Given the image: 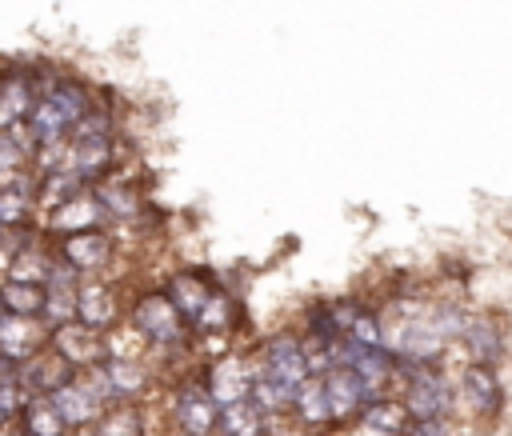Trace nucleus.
Listing matches in <instances>:
<instances>
[{
  "label": "nucleus",
  "instance_id": "nucleus-20",
  "mask_svg": "<svg viewBox=\"0 0 512 436\" xmlns=\"http://www.w3.org/2000/svg\"><path fill=\"white\" fill-rule=\"evenodd\" d=\"M356 424L368 428V432H376V436H408L412 412L404 408L400 396H376V400L364 404V412H360Z\"/></svg>",
  "mask_w": 512,
  "mask_h": 436
},
{
  "label": "nucleus",
  "instance_id": "nucleus-10",
  "mask_svg": "<svg viewBox=\"0 0 512 436\" xmlns=\"http://www.w3.org/2000/svg\"><path fill=\"white\" fill-rule=\"evenodd\" d=\"M128 312L120 308V292L116 284H104V280H84L80 292H76V320L96 328V332H112Z\"/></svg>",
  "mask_w": 512,
  "mask_h": 436
},
{
  "label": "nucleus",
  "instance_id": "nucleus-31",
  "mask_svg": "<svg viewBox=\"0 0 512 436\" xmlns=\"http://www.w3.org/2000/svg\"><path fill=\"white\" fill-rule=\"evenodd\" d=\"M32 164V152L8 132V128H0V180H8V176H16V172H24Z\"/></svg>",
  "mask_w": 512,
  "mask_h": 436
},
{
  "label": "nucleus",
  "instance_id": "nucleus-4",
  "mask_svg": "<svg viewBox=\"0 0 512 436\" xmlns=\"http://www.w3.org/2000/svg\"><path fill=\"white\" fill-rule=\"evenodd\" d=\"M452 380H456V412L468 408L472 420H496L504 412V380L492 364L464 360Z\"/></svg>",
  "mask_w": 512,
  "mask_h": 436
},
{
  "label": "nucleus",
  "instance_id": "nucleus-8",
  "mask_svg": "<svg viewBox=\"0 0 512 436\" xmlns=\"http://www.w3.org/2000/svg\"><path fill=\"white\" fill-rule=\"evenodd\" d=\"M48 348H56V352L76 368V372H84V368H92V364L108 360L104 332H96V328H88V324H80V320L52 328V332H48Z\"/></svg>",
  "mask_w": 512,
  "mask_h": 436
},
{
  "label": "nucleus",
  "instance_id": "nucleus-17",
  "mask_svg": "<svg viewBox=\"0 0 512 436\" xmlns=\"http://www.w3.org/2000/svg\"><path fill=\"white\" fill-rule=\"evenodd\" d=\"M56 408H60V416H64V424L68 428H80V432H88L96 420H100V412H104V404H100V396L88 388V380L76 372L68 384H60L52 396H48Z\"/></svg>",
  "mask_w": 512,
  "mask_h": 436
},
{
  "label": "nucleus",
  "instance_id": "nucleus-32",
  "mask_svg": "<svg viewBox=\"0 0 512 436\" xmlns=\"http://www.w3.org/2000/svg\"><path fill=\"white\" fill-rule=\"evenodd\" d=\"M408 436H452V420H412Z\"/></svg>",
  "mask_w": 512,
  "mask_h": 436
},
{
  "label": "nucleus",
  "instance_id": "nucleus-27",
  "mask_svg": "<svg viewBox=\"0 0 512 436\" xmlns=\"http://www.w3.org/2000/svg\"><path fill=\"white\" fill-rule=\"evenodd\" d=\"M264 424H268V416L252 400H236V404L220 408L216 436H264Z\"/></svg>",
  "mask_w": 512,
  "mask_h": 436
},
{
  "label": "nucleus",
  "instance_id": "nucleus-22",
  "mask_svg": "<svg viewBox=\"0 0 512 436\" xmlns=\"http://www.w3.org/2000/svg\"><path fill=\"white\" fill-rule=\"evenodd\" d=\"M236 324H240L236 296H232V292H224V288L216 284V292H212V300L204 304V312L196 316L192 332H200V336H232V332H236Z\"/></svg>",
  "mask_w": 512,
  "mask_h": 436
},
{
  "label": "nucleus",
  "instance_id": "nucleus-11",
  "mask_svg": "<svg viewBox=\"0 0 512 436\" xmlns=\"http://www.w3.org/2000/svg\"><path fill=\"white\" fill-rule=\"evenodd\" d=\"M116 136H68V168L92 188L116 164Z\"/></svg>",
  "mask_w": 512,
  "mask_h": 436
},
{
  "label": "nucleus",
  "instance_id": "nucleus-25",
  "mask_svg": "<svg viewBox=\"0 0 512 436\" xmlns=\"http://www.w3.org/2000/svg\"><path fill=\"white\" fill-rule=\"evenodd\" d=\"M20 436H68V424L60 416V408L48 400V396H32L20 424H16Z\"/></svg>",
  "mask_w": 512,
  "mask_h": 436
},
{
  "label": "nucleus",
  "instance_id": "nucleus-28",
  "mask_svg": "<svg viewBox=\"0 0 512 436\" xmlns=\"http://www.w3.org/2000/svg\"><path fill=\"white\" fill-rule=\"evenodd\" d=\"M48 100L72 120V124H80L96 104H92V92H88V84L84 80H72V76H60L56 80V88L48 92Z\"/></svg>",
  "mask_w": 512,
  "mask_h": 436
},
{
  "label": "nucleus",
  "instance_id": "nucleus-18",
  "mask_svg": "<svg viewBox=\"0 0 512 436\" xmlns=\"http://www.w3.org/2000/svg\"><path fill=\"white\" fill-rule=\"evenodd\" d=\"M76 376V368L56 352V348H40L36 356H28L20 364V384L32 392V396H52L60 384H68Z\"/></svg>",
  "mask_w": 512,
  "mask_h": 436
},
{
  "label": "nucleus",
  "instance_id": "nucleus-24",
  "mask_svg": "<svg viewBox=\"0 0 512 436\" xmlns=\"http://www.w3.org/2000/svg\"><path fill=\"white\" fill-rule=\"evenodd\" d=\"M24 124H28L32 140H36V148H40V144H60V140L72 136V120H68L48 96H40V100L32 104V112H28Z\"/></svg>",
  "mask_w": 512,
  "mask_h": 436
},
{
  "label": "nucleus",
  "instance_id": "nucleus-21",
  "mask_svg": "<svg viewBox=\"0 0 512 436\" xmlns=\"http://www.w3.org/2000/svg\"><path fill=\"white\" fill-rule=\"evenodd\" d=\"M292 416L308 428V432H324L332 428V412H328V392H324V372H312L292 400Z\"/></svg>",
  "mask_w": 512,
  "mask_h": 436
},
{
  "label": "nucleus",
  "instance_id": "nucleus-16",
  "mask_svg": "<svg viewBox=\"0 0 512 436\" xmlns=\"http://www.w3.org/2000/svg\"><path fill=\"white\" fill-rule=\"evenodd\" d=\"M104 224V212H100V204H96V196H92V188L88 192H80V196H72V200H64L60 208H52V212H44V220H40V228L48 232V236H72V232H88V228H100Z\"/></svg>",
  "mask_w": 512,
  "mask_h": 436
},
{
  "label": "nucleus",
  "instance_id": "nucleus-2",
  "mask_svg": "<svg viewBox=\"0 0 512 436\" xmlns=\"http://www.w3.org/2000/svg\"><path fill=\"white\" fill-rule=\"evenodd\" d=\"M400 400L412 412V420H452L456 380L444 368H412L400 376Z\"/></svg>",
  "mask_w": 512,
  "mask_h": 436
},
{
  "label": "nucleus",
  "instance_id": "nucleus-3",
  "mask_svg": "<svg viewBox=\"0 0 512 436\" xmlns=\"http://www.w3.org/2000/svg\"><path fill=\"white\" fill-rule=\"evenodd\" d=\"M168 420L176 436H216L220 424V404L204 388V380H180L168 384Z\"/></svg>",
  "mask_w": 512,
  "mask_h": 436
},
{
  "label": "nucleus",
  "instance_id": "nucleus-26",
  "mask_svg": "<svg viewBox=\"0 0 512 436\" xmlns=\"http://www.w3.org/2000/svg\"><path fill=\"white\" fill-rule=\"evenodd\" d=\"M88 436H148L144 408L140 404H108L100 412V420L88 428Z\"/></svg>",
  "mask_w": 512,
  "mask_h": 436
},
{
  "label": "nucleus",
  "instance_id": "nucleus-6",
  "mask_svg": "<svg viewBox=\"0 0 512 436\" xmlns=\"http://www.w3.org/2000/svg\"><path fill=\"white\" fill-rule=\"evenodd\" d=\"M260 372V360L256 356H244V352H224L220 360H212L204 368V388L212 392V400L224 408V404H236V400H248L252 392V380Z\"/></svg>",
  "mask_w": 512,
  "mask_h": 436
},
{
  "label": "nucleus",
  "instance_id": "nucleus-7",
  "mask_svg": "<svg viewBox=\"0 0 512 436\" xmlns=\"http://www.w3.org/2000/svg\"><path fill=\"white\" fill-rule=\"evenodd\" d=\"M56 256L68 260L80 276H92V272H104V268L112 264V256H116V240H112V232H104V228L72 232V236H64V240L56 244Z\"/></svg>",
  "mask_w": 512,
  "mask_h": 436
},
{
  "label": "nucleus",
  "instance_id": "nucleus-1",
  "mask_svg": "<svg viewBox=\"0 0 512 436\" xmlns=\"http://www.w3.org/2000/svg\"><path fill=\"white\" fill-rule=\"evenodd\" d=\"M128 320L144 332V340L156 352H188L192 348V324L180 316V308L168 300L164 288H144L128 304Z\"/></svg>",
  "mask_w": 512,
  "mask_h": 436
},
{
  "label": "nucleus",
  "instance_id": "nucleus-14",
  "mask_svg": "<svg viewBox=\"0 0 512 436\" xmlns=\"http://www.w3.org/2000/svg\"><path fill=\"white\" fill-rule=\"evenodd\" d=\"M92 196H96L104 220H112V224H140V216H144V192L136 184L120 180V176L96 180L92 184Z\"/></svg>",
  "mask_w": 512,
  "mask_h": 436
},
{
  "label": "nucleus",
  "instance_id": "nucleus-33",
  "mask_svg": "<svg viewBox=\"0 0 512 436\" xmlns=\"http://www.w3.org/2000/svg\"><path fill=\"white\" fill-rule=\"evenodd\" d=\"M0 252H4V248H0Z\"/></svg>",
  "mask_w": 512,
  "mask_h": 436
},
{
  "label": "nucleus",
  "instance_id": "nucleus-19",
  "mask_svg": "<svg viewBox=\"0 0 512 436\" xmlns=\"http://www.w3.org/2000/svg\"><path fill=\"white\" fill-rule=\"evenodd\" d=\"M164 292H168V300L180 308V316H184L188 324H196V316H200V312H204V304L212 300L216 284H212L204 272L184 268V272H172V276L164 280Z\"/></svg>",
  "mask_w": 512,
  "mask_h": 436
},
{
  "label": "nucleus",
  "instance_id": "nucleus-23",
  "mask_svg": "<svg viewBox=\"0 0 512 436\" xmlns=\"http://www.w3.org/2000/svg\"><path fill=\"white\" fill-rule=\"evenodd\" d=\"M44 300H48V292H44V284H36V280H12V276H4L0 280V312H12V316H44Z\"/></svg>",
  "mask_w": 512,
  "mask_h": 436
},
{
  "label": "nucleus",
  "instance_id": "nucleus-12",
  "mask_svg": "<svg viewBox=\"0 0 512 436\" xmlns=\"http://www.w3.org/2000/svg\"><path fill=\"white\" fill-rule=\"evenodd\" d=\"M36 172H16L8 180H0V232H20L32 228L36 216Z\"/></svg>",
  "mask_w": 512,
  "mask_h": 436
},
{
  "label": "nucleus",
  "instance_id": "nucleus-13",
  "mask_svg": "<svg viewBox=\"0 0 512 436\" xmlns=\"http://www.w3.org/2000/svg\"><path fill=\"white\" fill-rule=\"evenodd\" d=\"M460 348H464V356L472 360V364H500L504 360V352H508V336H504V324H500V316H492V312H472V320H468V328H464V336H460Z\"/></svg>",
  "mask_w": 512,
  "mask_h": 436
},
{
  "label": "nucleus",
  "instance_id": "nucleus-15",
  "mask_svg": "<svg viewBox=\"0 0 512 436\" xmlns=\"http://www.w3.org/2000/svg\"><path fill=\"white\" fill-rule=\"evenodd\" d=\"M40 348H48V328H44V320L0 312V356L24 364V360L36 356Z\"/></svg>",
  "mask_w": 512,
  "mask_h": 436
},
{
  "label": "nucleus",
  "instance_id": "nucleus-5",
  "mask_svg": "<svg viewBox=\"0 0 512 436\" xmlns=\"http://www.w3.org/2000/svg\"><path fill=\"white\" fill-rule=\"evenodd\" d=\"M260 360V376H272L288 388H300L308 376H312V360H308V348H304V336H292V332H280V336H268L256 352Z\"/></svg>",
  "mask_w": 512,
  "mask_h": 436
},
{
  "label": "nucleus",
  "instance_id": "nucleus-9",
  "mask_svg": "<svg viewBox=\"0 0 512 436\" xmlns=\"http://www.w3.org/2000/svg\"><path fill=\"white\" fill-rule=\"evenodd\" d=\"M324 392H328L332 428H348V424L360 420V412L368 404V388L352 368H328L324 372Z\"/></svg>",
  "mask_w": 512,
  "mask_h": 436
},
{
  "label": "nucleus",
  "instance_id": "nucleus-30",
  "mask_svg": "<svg viewBox=\"0 0 512 436\" xmlns=\"http://www.w3.org/2000/svg\"><path fill=\"white\" fill-rule=\"evenodd\" d=\"M28 400H32V392H28L20 380L0 384V432H12V428L20 424V416H24Z\"/></svg>",
  "mask_w": 512,
  "mask_h": 436
},
{
  "label": "nucleus",
  "instance_id": "nucleus-29",
  "mask_svg": "<svg viewBox=\"0 0 512 436\" xmlns=\"http://www.w3.org/2000/svg\"><path fill=\"white\" fill-rule=\"evenodd\" d=\"M48 292V300H44V328L52 332V328H60V324H72L76 320V292L80 288H44Z\"/></svg>",
  "mask_w": 512,
  "mask_h": 436
}]
</instances>
